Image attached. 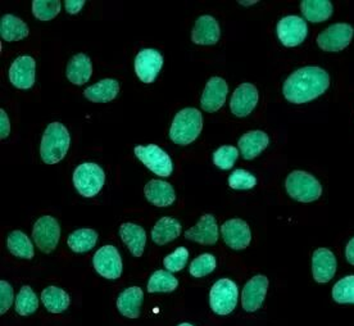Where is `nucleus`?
Instances as JSON below:
<instances>
[{
    "instance_id": "nucleus-1",
    "label": "nucleus",
    "mask_w": 354,
    "mask_h": 326,
    "mask_svg": "<svg viewBox=\"0 0 354 326\" xmlns=\"http://www.w3.org/2000/svg\"><path fill=\"white\" fill-rule=\"evenodd\" d=\"M330 87L328 72L319 67H303L292 72L283 82V97L294 105L310 102L322 96Z\"/></svg>"
},
{
    "instance_id": "nucleus-2",
    "label": "nucleus",
    "mask_w": 354,
    "mask_h": 326,
    "mask_svg": "<svg viewBox=\"0 0 354 326\" xmlns=\"http://www.w3.org/2000/svg\"><path fill=\"white\" fill-rule=\"evenodd\" d=\"M71 136L67 127L61 123H52L45 129L41 144L40 156L46 165H55L61 162L70 150Z\"/></svg>"
},
{
    "instance_id": "nucleus-3",
    "label": "nucleus",
    "mask_w": 354,
    "mask_h": 326,
    "mask_svg": "<svg viewBox=\"0 0 354 326\" xmlns=\"http://www.w3.org/2000/svg\"><path fill=\"white\" fill-rule=\"evenodd\" d=\"M203 129V117L196 108H185L177 112L171 129L169 138L178 145H189L201 135Z\"/></svg>"
},
{
    "instance_id": "nucleus-4",
    "label": "nucleus",
    "mask_w": 354,
    "mask_h": 326,
    "mask_svg": "<svg viewBox=\"0 0 354 326\" xmlns=\"http://www.w3.org/2000/svg\"><path fill=\"white\" fill-rule=\"evenodd\" d=\"M285 188L289 197L301 203L315 202L322 194V186L319 180L304 171H292L289 174Z\"/></svg>"
},
{
    "instance_id": "nucleus-5",
    "label": "nucleus",
    "mask_w": 354,
    "mask_h": 326,
    "mask_svg": "<svg viewBox=\"0 0 354 326\" xmlns=\"http://www.w3.org/2000/svg\"><path fill=\"white\" fill-rule=\"evenodd\" d=\"M106 183V174L97 163H81L73 172V185L85 198H93L102 190Z\"/></svg>"
},
{
    "instance_id": "nucleus-6",
    "label": "nucleus",
    "mask_w": 354,
    "mask_h": 326,
    "mask_svg": "<svg viewBox=\"0 0 354 326\" xmlns=\"http://www.w3.org/2000/svg\"><path fill=\"white\" fill-rule=\"evenodd\" d=\"M238 287L230 279H220L213 284L212 289L209 291L211 309L220 316L231 314L238 305Z\"/></svg>"
},
{
    "instance_id": "nucleus-7",
    "label": "nucleus",
    "mask_w": 354,
    "mask_h": 326,
    "mask_svg": "<svg viewBox=\"0 0 354 326\" xmlns=\"http://www.w3.org/2000/svg\"><path fill=\"white\" fill-rule=\"evenodd\" d=\"M133 152L139 161H142L153 174L160 177H169L172 174V161L169 154L158 145H138Z\"/></svg>"
},
{
    "instance_id": "nucleus-8",
    "label": "nucleus",
    "mask_w": 354,
    "mask_h": 326,
    "mask_svg": "<svg viewBox=\"0 0 354 326\" xmlns=\"http://www.w3.org/2000/svg\"><path fill=\"white\" fill-rule=\"evenodd\" d=\"M36 247L43 253H52L59 243L61 226L52 216H43L36 221L32 229Z\"/></svg>"
},
{
    "instance_id": "nucleus-9",
    "label": "nucleus",
    "mask_w": 354,
    "mask_h": 326,
    "mask_svg": "<svg viewBox=\"0 0 354 326\" xmlns=\"http://www.w3.org/2000/svg\"><path fill=\"white\" fill-rule=\"evenodd\" d=\"M354 28L349 24H335L319 33L317 44L325 52H340L351 44Z\"/></svg>"
},
{
    "instance_id": "nucleus-10",
    "label": "nucleus",
    "mask_w": 354,
    "mask_h": 326,
    "mask_svg": "<svg viewBox=\"0 0 354 326\" xmlns=\"http://www.w3.org/2000/svg\"><path fill=\"white\" fill-rule=\"evenodd\" d=\"M93 266L100 276L115 280L122 275V260L115 246L99 248L93 258Z\"/></svg>"
},
{
    "instance_id": "nucleus-11",
    "label": "nucleus",
    "mask_w": 354,
    "mask_h": 326,
    "mask_svg": "<svg viewBox=\"0 0 354 326\" xmlns=\"http://www.w3.org/2000/svg\"><path fill=\"white\" fill-rule=\"evenodd\" d=\"M308 34V27L303 18L288 16L277 24V37L286 48L301 45Z\"/></svg>"
},
{
    "instance_id": "nucleus-12",
    "label": "nucleus",
    "mask_w": 354,
    "mask_h": 326,
    "mask_svg": "<svg viewBox=\"0 0 354 326\" xmlns=\"http://www.w3.org/2000/svg\"><path fill=\"white\" fill-rule=\"evenodd\" d=\"M163 66V57L158 51L142 49L135 58V72L144 84L154 82Z\"/></svg>"
},
{
    "instance_id": "nucleus-13",
    "label": "nucleus",
    "mask_w": 354,
    "mask_h": 326,
    "mask_svg": "<svg viewBox=\"0 0 354 326\" xmlns=\"http://www.w3.org/2000/svg\"><path fill=\"white\" fill-rule=\"evenodd\" d=\"M221 234L226 246L235 251L245 249L252 242V233L249 225L241 219L226 221L221 226Z\"/></svg>"
},
{
    "instance_id": "nucleus-14",
    "label": "nucleus",
    "mask_w": 354,
    "mask_h": 326,
    "mask_svg": "<svg viewBox=\"0 0 354 326\" xmlns=\"http://www.w3.org/2000/svg\"><path fill=\"white\" fill-rule=\"evenodd\" d=\"M35 60L30 55H21L9 69V80L13 87L27 90L35 84Z\"/></svg>"
},
{
    "instance_id": "nucleus-15",
    "label": "nucleus",
    "mask_w": 354,
    "mask_h": 326,
    "mask_svg": "<svg viewBox=\"0 0 354 326\" xmlns=\"http://www.w3.org/2000/svg\"><path fill=\"white\" fill-rule=\"evenodd\" d=\"M267 289H268V279L265 275L253 276L243 289V294H241L243 309L247 312H254L261 309L265 302Z\"/></svg>"
},
{
    "instance_id": "nucleus-16",
    "label": "nucleus",
    "mask_w": 354,
    "mask_h": 326,
    "mask_svg": "<svg viewBox=\"0 0 354 326\" xmlns=\"http://www.w3.org/2000/svg\"><path fill=\"white\" fill-rule=\"evenodd\" d=\"M185 238L203 246H213L218 240V225L213 215H204L196 225L185 231Z\"/></svg>"
},
{
    "instance_id": "nucleus-17",
    "label": "nucleus",
    "mask_w": 354,
    "mask_h": 326,
    "mask_svg": "<svg viewBox=\"0 0 354 326\" xmlns=\"http://www.w3.org/2000/svg\"><path fill=\"white\" fill-rule=\"evenodd\" d=\"M258 98L257 88L253 84H241L231 97V112L238 117H247L257 106Z\"/></svg>"
},
{
    "instance_id": "nucleus-18",
    "label": "nucleus",
    "mask_w": 354,
    "mask_h": 326,
    "mask_svg": "<svg viewBox=\"0 0 354 326\" xmlns=\"http://www.w3.org/2000/svg\"><path fill=\"white\" fill-rule=\"evenodd\" d=\"M312 273L319 284L328 282L337 273V258L328 248H319L312 256Z\"/></svg>"
},
{
    "instance_id": "nucleus-19",
    "label": "nucleus",
    "mask_w": 354,
    "mask_h": 326,
    "mask_svg": "<svg viewBox=\"0 0 354 326\" xmlns=\"http://www.w3.org/2000/svg\"><path fill=\"white\" fill-rule=\"evenodd\" d=\"M229 87L227 82L221 78H212L208 80L204 88L201 106L205 112H216L221 109V107L226 102Z\"/></svg>"
},
{
    "instance_id": "nucleus-20",
    "label": "nucleus",
    "mask_w": 354,
    "mask_h": 326,
    "mask_svg": "<svg viewBox=\"0 0 354 326\" xmlns=\"http://www.w3.org/2000/svg\"><path fill=\"white\" fill-rule=\"evenodd\" d=\"M221 28L217 19L211 16H202L195 22L192 31V40L196 45H214L218 43Z\"/></svg>"
},
{
    "instance_id": "nucleus-21",
    "label": "nucleus",
    "mask_w": 354,
    "mask_h": 326,
    "mask_svg": "<svg viewBox=\"0 0 354 326\" xmlns=\"http://www.w3.org/2000/svg\"><path fill=\"white\" fill-rule=\"evenodd\" d=\"M144 194L148 202L157 207H169L176 201L174 186L160 180H151L144 188Z\"/></svg>"
},
{
    "instance_id": "nucleus-22",
    "label": "nucleus",
    "mask_w": 354,
    "mask_h": 326,
    "mask_svg": "<svg viewBox=\"0 0 354 326\" xmlns=\"http://www.w3.org/2000/svg\"><path fill=\"white\" fill-rule=\"evenodd\" d=\"M142 300L144 293L142 288L130 287L118 296L117 309L124 318H138L140 316Z\"/></svg>"
},
{
    "instance_id": "nucleus-23",
    "label": "nucleus",
    "mask_w": 354,
    "mask_h": 326,
    "mask_svg": "<svg viewBox=\"0 0 354 326\" xmlns=\"http://www.w3.org/2000/svg\"><path fill=\"white\" fill-rule=\"evenodd\" d=\"M268 143H270L268 135L261 130H256V132H245L240 138L238 145H239L243 159L250 161L258 157L268 147Z\"/></svg>"
},
{
    "instance_id": "nucleus-24",
    "label": "nucleus",
    "mask_w": 354,
    "mask_h": 326,
    "mask_svg": "<svg viewBox=\"0 0 354 326\" xmlns=\"http://www.w3.org/2000/svg\"><path fill=\"white\" fill-rule=\"evenodd\" d=\"M120 237L133 256H142L147 244V233L144 228L133 222H126L120 226Z\"/></svg>"
},
{
    "instance_id": "nucleus-25",
    "label": "nucleus",
    "mask_w": 354,
    "mask_h": 326,
    "mask_svg": "<svg viewBox=\"0 0 354 326\" xmlns=\"http://www.w3.org/2000/svg\"><path fill=\"white\" fill-rule=\"evenodd\" d=\"M93 75V64L86 54L79 53L73 55L66 69V76L73 85L86 84Z\"/></svg>"
},
{
    "instance_id": "nucleus-26",
    "label": "nucleus",
    "mask_w": 354,
    "mask_h": 326,
    "mask_svg": "<svg viewBox=\"0 0 354 326\" xmlns=\"http://www.w3.org/2000/svg\"><path fill=\"white\" fill-rule=\"evenodd\" d=\"M181 234V224L174 217H162L151 230V240L157 246H165L174 242Z\"/></svg>"
},
{
    "instance_id": "nucleus-27",
    "label": "nucleus",
    "mask_w": 354,
    "mask_h": 326,
    "mask_svg": "<svg viewBox=\"0 0 354 326\" xmlns=\"http://www.w3.org/2000/svg\"><path fill=\"white\" fill-rule=\"evenodd\" d=\"M120 91V84L115 79H104L84 90V97L94 103L112 102Z\"/></svg>"
},
{
    "instance_id": "nucleus-28",
    "label": "nucleus",
    "mask_w": 354,
    "mask_h": 326,
    "mask_svg": "<svg viewBox=\"0 0 354 326\" xmlns=\"http://www.w3.org/2000/svg\"><path fill=\"white\" fill-rule=\"evenodd\" d=\"M28 26L21 19L13 15H6L0 21V36L4 42H19L28 36Z\"/></svg>"
},
{
    "instance_id": "nucleus-29",
    "label": "nucleus",
    "mask_w": 354,
    "mask_h": 326,
    "mask_svg": "<svg viewBox=\"0 0 354 326\" xmlns=\"http://www.w3.org/2000/svg\"><path fill=\"white\" fill-rule=\"evenodd\" d=\"M303 16L310 22H324L331 17L334 7L330 0H304L301 3Z\"/></svg>"
},
{
    "instance_id": "nucleus-30",
    "label": "nucleus",
    "mask_w": 354,
    "mask_h": 326,
    "mask_svg": "<svg viewBox=\"0 0 354 326\" xmlns=\"http://www.w3.org/2000/svg\"><path fill=\"white\" fill-rule=\"evenodd\" d=\"M45 307L52 314H62L70 307V296L58 287H46L41 293Z\"/></svg>"
},
{
    "instance_id": "nucleus-31",
    "label": "nucleus",
    "mask_w": 354,
    "mask_h": 326,
    "mask_svg": "<svg viewBox=\"0 0 354 326\" xmlns=\"http://www.w3.org/2000/svg\"><path fill=\"white\" fill-rule=\"evenodd\" d=\"M7 247H8L9 252L18 258L31 260L35 255L31 240L28 239L25 233L19 231V230H15L9 234L8 239H7Z\"/></svg>"
},
{
    "instance_id": "nucleus-32",
    "label": "nucleus",
    "mask_w": 354,
    "mask_h": 326,
    "mask_svg": "<svg viewBox=\"0 0 354 326\" xmlns=\"http://www.w3.org/2000/svg\"><path fill=\"white\" fill-rule=\"evenodd\" d=\"M97 233L93 229L73 231L67 239V244L75 253H86L97 246Z\"/></svg>"
},
{
    "instance_id": "nucleus-33",
    "label": "nucleus",
    "mask_w": 354,
    "mask_h": 326,
    "mask_svg": "<svg viewBox=\"0 0 354 326\" xmlns=\"http://www.w3.org/2000/svg\"><path fill=\"white\" fill-rule=\"evenodd\" d=\"M177 287H178V280L172 273L165 270H158L151 273L147 288L149 293H169V291H176Z\"/></svg>"
},
{
    "instance_id": "nucleus-34",
    "label": "nucleus",
    "mask_w": 354,
    "mask_h": 326,
    "mask_svg": "<svg viewBox=\"0 0 354 326\" xmlns=\"http://www.w3.org/2000/svg\"><path fill=\"white\" fill-rule=\"evenodd\" d=\"M15 309L21 316H30L35 314L36 309H39V300L31 287L25 285L21 288V291H18Z\"/></svg>"
},
{
    "instance_id": "nucleus-35",
    "label": "nucleus",
    "mask_w": 354,
    "mask_h": 326,
    "mask_svg": "<svg viewBox=\"0 0 354 326\" xmlns=\"http://www.w3.org/2000/svg\"><path fill=\"white\" fill-rule=\"evenodd\" d=\"M61 10L59 0H35L32 1V13L40 21H50Z\"/></svg>"
},
{
    "instance_id": "nucleus-36",
    "label": "nucleus",
    "mask_w": 354,
    "mask_h": 326,
    "mask_svg": "<svg viewBox=\"0 0 354 326\" xmlns=\"http://www.w3.org/2000/svg\"><path fill=\"white\" fill-rule=\"evenodd\" d=\"M333 298L340 305H354V275L339 280L333 289Z\"/></svg>"
},
{
    "instance_id": "nucleus-37",
    "label": "nucleus",
    "mask_w": 354,
    "mask_h": 326,
    "mask_svg": "<svg viewBox=\"0 0 354 326\" xmlns=\"http://www.w3.org/2000/svg\"><path fill=\"white\" fill-rule=\"evenodd\" d=\"M216 258L211 253H204L196 257L194 261L190 264L189 273L194 278H204L207 275L213 273L216 269Z\"/></svg>"
},
{
    "instance_id": "nucleus-38",
    "label": "nucleus",
    "mask_w": 354,
    "mask_h": 326,
    "mask_svg": "<svg viewBox=\"0 0 354 326\" xmlns=\"http://www.w3.org/2000/svg\"><path fill=\"white\" fill-rule=\"evenodd\" d=\"M239 157V150L232 145H223L213 153V163L221 170H230Z\"/></svg>"
},
{
    "instance_id": "nucleus-39",
    "label": "nucleus",
    "mask_w": 354,
    "mask_h": 326,
    "mask_svg": "<svg viewBox=\"0 0 354 326\" xmlns=\"http://www.w3.org/2000/svg\"><path fill=\"white\" fill-rule=\"evenodd\" d=\"M229 185L235 190H249L257 185V177L247 170H235L229 177Z\"/></svg>"
},
{
    "instance_id": "nucleus-40",
    "label": "nucleus",
    "mask_w": 354,
    "mask_h": 326,
    "mask_svg": "<svg viewBox=\"0 0 354 326\" xmlns=\"http://www.w3.org/2000/svg\"><path fill=\"white\" fill-rule=\"evenodd\" d=\"M189 260V251L185 247H178L174 253L163 260V264L169 273H178L186 266Z\"/></svg>"
},
{
    "instance_id": "nucleus-41",
    "label": "nucleus",
    "mask_w": 354,
    "mask_h": 326,
    "mask_svg": "<svg viewBox=\"0 0 354 326\" xmlns=\"http://www.w3.org/2000/svg\"><path fill=\"white\" fill-rule=\"evenodd\" d=\"M15 300V291L10 284L6 280L0 282V314L4 315L8 311Z\"/></svg>"
},
{
    "instance_id": "nucleus-42",
    "label": "nucleus",
    "mask_w": 354,
    "mask_h": 326,
    "mask_svg": "<svg viewBox=\"0 0 354 326\" xmlns=\"http://www.w3.org/2000/svg\"><path fill=\"white\" fill-rule=\"evenodd\" d=\"M9 132H10V123H9V117L4 109H0V139L4 141L6 138H8Z\"/></svg>"
},
{
    "instance_id": "nucleus-43",
    "label": "nucleus",
    "mask_w": 354,
    "mask_h": 326,
    "mask_svg": "<svg viewBox=\"0 0 354 326\" xmlns=\"http://www.w3.org/2000/svg\"><path fill=\"white\" fill-rule=\"evenodd\" d=\"M64 6H66V10L70 15H77L82 7L85 6V1L84 0H66Z\"/></svg>"
},
{
    "instance_id": "nucleus-44",
    "label": "nucleus",
    "mask_w": 354,
    "mask_h": 326,
    "mask_svg": "<svg viewBox=\"0 0 354 326\" xmlns=\"http://www.w3.org/2000/svg\"><path fill=\"white\" fill-rule=\"evenodd\" d=\"M346 261L354 266V238L349 240L346 248Z\"/></svg>"
},
{
    "instance_id": "nucleus-45",
    "label": "nucleus",
    "mask_w": 354,
    "mask_h": 326,
    "mask_svg": "<svg viewBox=\"0 0 354 326\" xmlns=\"http://www.w3.org/2000/svg\"><path fill=\"white\" fill-rule=\"evenodd\" d=\"M258 1L257 0H249V1H244V0H241V1H239L240 6H244V7H249V6H254V4H257Z\"/></svg>"
},
{
    "instance_id": "nucleus-46",
    "label": "nucleus",
    "mask_w": 354,
    "mask_h": 326,
    "mask_svg": "<svg viewBox=\"0 0 354 326\" xmlns=\"http://www.w3.org/2000/svg\"><path fill=\"white\" fill-rule=\"evenodd\" d=\"M177 326H194V325H192V324H189V323H183V324H180V325H177Z\"/></svg>"
}]
</instances>
